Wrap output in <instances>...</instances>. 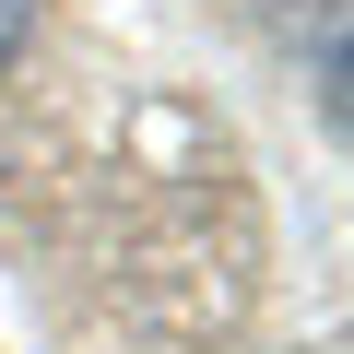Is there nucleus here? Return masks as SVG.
Returning a JSON list of instances; mask_svg holds the SVG:
<instances>
[{
  "label": "nucleus",
  "mask_w": 354,
  "mask_h": 354,
  "mask_svg": "<svg viewBox=\"0 0 354 354\" xmlns=\"http://www.w3.org/2000/svg\"><path fill=\"white\" fill-rule=\"evenodd\" d=\"M24 24H36V0H0V59L24 48Z\"/></svg>",
  "instance_id": "1"
}]
</instances>
